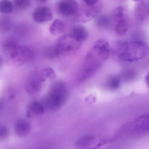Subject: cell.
<instances>
[{"instance_id":"cell-1","label":"cell","mask_w":149,"mask_h":149,"mask_svg":"<svg viewBox=\"0 0 149 149\" xmlns=\"http://www.w3.org/2000/svg\"><path fill=\"white\" fill-rule=\"evenodd\" d=\"M116 51L120 59L128 62L141 60L149 53V45L141 41L128 42L118 41Z\"/></svg>"},{"instance_id":"cell-2","label":"cell","mask_w":149,"mask_h":149,"mask_svg":"<svg viewBox=\"0 0 149 149\" xmlns=\"http://www.w3.org/2000/svg\"><path fill=\"white\" fill-rule=\"evenodd\" d=\"M68 96L69 90L67 85L62 81L55 82L52 86L42 102L45 111L49 113L58 111L67 101Z\"/></svg>"},{"instance_id":"cell-3","label":"cell","mask_w":149,"mask_h":149,"mask_svg":"<svg viewBox=\"0 0 149 149\" xmlns=\"http://www.w3.org/2000/svg\"><path fill=\"white\" fill-rule=\"evenodd\" d=\"M81 46L70 34L64 35L58 39L52 52V55L57 57L69 56L75 53Z\"/></svg>"},{"instance_id":"cell-4","label":"cell","mask_w":149,"mask_h":149,"mask_svg":"<svg viewBox=\"0 0 149 149\" xmlns=\"http://www.w3.org/2000/svg\"><path fill=\"white\" fill-rule=\"evenodd\" d=\"M122 130L123 133L132 136L149 134V114L139 116L132 122L123 127Z\"/></svg>"},{"instance_id":"cell-5","label":"cell","mask_w":149,"mask_h":149,"mask_svg":"<svg viewBox=\"0 0 149 149\" xmlns=\"http://www.w3.org/2000/svg\"><path fill=\"white\" fill-rule=\"evenodd\" d=\"M102 60L93 51L89 52L86 56L81 67L80 80H86L95 74L101 65Z\"/></svg>"},{"instance_id":"cell-6","label":"cell","mask_w":149,"mask_h":149,"mask_svg":"<svg viewBox=\"0 0 149 149\" xmlns=\"http://www.w3.org/2000/svg\"><path fill=\"white\" fill-rule=\"evenodd\" d=\"M33 56V52L30 48L25 46H18L10 55V57L14 63L23 64L30 61Z\"/></svg>"},{"instance_id":"cell-7","label":"cell","mask_w":149,"mask_h":149,"mask_svg":"<svg viewBox=\"0 0 149 149\" xmlns=\"http://www.w3.org/2000/svg\"><path fill=\"white\" fill-rule=\"evenodd\" d=\"M78 8V3L75 0H61L58 6L60 14L65 16L74 15L77 11Z\"/></svg>"},{"instance_id":"cell-8","label":"cell","mask_w":149,"mask_h":149,"mask_svg":"<svg viewBox=\"0 0 149 149\" xmlns=\"http://www.w3.org/2000/svg\"><path fill=\"white\" fill-rule=\"evenodd\" d=\"M92 51L102 60H107L110 54L109 44L105 39H99L95 42Z\"/></svg>"},{"instance_id":"cell-9","label":"cell","mask_w":149,"mask_h":149,"mask_svg":"<svg viewBox=\"0 0 149 149\" xmlns=\"http://www.w3.org/2000/svg\"><path fill=\"white\" fill-rule=\"evenodd\" d=\"M32 17L36 22L41 23L51 21L53 18V15L49 8L39 6L33 11Z\"/></svg>"},{"instance_id":"cell-10","label":"cell","mask_w":149,"mask_h":149,"mask_svg":"<svg viewBox=\"0 0 149 149\" xmlns=\"http://www.w3.org/2000/svg\"><path fill=\"white\" fill-rule=\"evenodd\" d=\"M134 15L140 22L149 20V1H143L137 3L135 7Z\"/></svg>"},{"instance_id":"cell-11","label":"cell","mask_w":149,"mask_h":149,"mask_svg":"<svg viewBox=\"0 0 149 149\" xmlns=\"http://www.w3.org/2000/svg\"><path fill=\"white\" fill-rule=\"evenodd\" d=\"M45 77L43 74L30 80L25 87L26 92L31 94L38 93L41 90L43 83L45 81Z\"/></svg>"},{"instance_id":"cell-12","label":"cell","mask_w":149,"mask_h":149,"mask_svg":"<svg viewBox=\"0 0 149 149\" xmlns=\"http://www.w3.org/2000/svg\"><path fill=\"white\" fill-rule=\"evenodd\" d=\"M45 111V109L42 102L33 101L27 107L26 116L28 118L38 117L42 115Z\"/></svg>"},{"instance_id":"cell-13","label":"cell","mask_w":149,"mask_h":149,"mask_svg":"<svg viewBox=\"0 0 149 149\" xmlns=\"http://www.w3.org/2000/svg\"><path fill=\"white\" fill-rule=\"evenodd\" d=\"M31 126L30 123L25 119H18L16 122L15 130L16 134L20 137L26 136L30 132Z\"/></svg>"},{"instance_id":"cell-14","label":"cell","mask_w":149,"mask_h":149,"mask_svg":"<svg viewBox=\"0 0 149 149\" xmlns=\"http://www.w3.org/2000/svg\"><path fill=\"white\" fill-rule=\"evenodd\" d=\"M70 35L76 41L80 43L86 41L88 37L86 29L81 25H78L74 27L72 30Z\"/></svg>"},{"instance_id":"cell-15","label":"cell","mask_w":149,"mask_h":149,"mask_svg":"<svg viewBox=\"0 0 149 149\" xmlns=\"http://www.w3.org/2000/svg\"><path fill=\"white\" fill-rule=\"evenodd\" d=\"M95 141V137L92 135L83 136L76 141L75 147L78 149L87 148L94 143Z\"/></svg>"},{"instance_id":"cell-16","label":"cell","mask_w":149,"mask_h":149,"mask_svg":"<svg viewBox=\"0 0 149 149\" xmlns=\"http://www.w3.org/2000/svg\"><path fill=\"white\" fill-rule=\"evenodd\" d=\"M65 28V24L62 20L55 19L50 26L49 31L52 35L57 36L64 32Z\"/></svg>"},{"instance_id":"cell-17","label":"cell","mask_w":149,"mask_h":149,"mask_svg":"<svg viewBox=\"0 0 149 149\" xmlns=\"http://www.w3.org/2000/svg\"><path fill=\"white\" fill-rule=\"evenodd\" d=\"M127 10L123 6L116 8L113 12V17L116 23L127 22Z\"/></svg>"},{"instance_id":"cell-18","label":"cell","mask_w":149,"mask_h":149,"mask_svg":"<svg viewBox=\"0 0 149 149\" xmlns=\"http://www.w3.org/2000/svg\"><path fill=\"white\" fill-rule=\"evenodd\" d=\"M2 46L4 52L10 55L18 47V45L15 38H9L3 41Z\"/></svg>"},{"instance_id":"cell-19","label":"cell","mask_w":149,"mask_h":149,"mask_svg":"<svg viewBox=\"0 0 149 149\" xmlns=\"http://www.w3.org/2000/svg\"><path fill=\"white\" fill-rule=\"evenodd\" d=\"M121 79L118 76H112L108 79L107 87L111 90H115L120 86Z\"/></svg>"},{"instance_id":"cell-20","label":"cell","mask_w":149,"mask_h":149,"mask_svg":"<svg viewBox=\"0 0 149 149\" xmlns=\"http://www.w3.org/2000/svg\"><path fill=\"white\" fill-rule=\"evenodd\" d=\"M11 27V22L8 17H0V33H5L9 31Z\"/></svg>"},{"instance_id":"cell-21","label":"cell","mask_w":149,"mask_h":149,"mask_svg":"<svg viewBox=\"0 0 149 149\" xmlns=\"http://www.w3.org/2000/svg\"><path fill=\"white\" fill-rule=\"evenodd\" d=\"M12 3L9 0H2L0 1V12L4 14L10 13L13 10Z\"/></svg>"},{"instance_id":"cell-22","label":"cell","mask_w":149,"mask_h":149,"mask_svg":"<svg viewBox=\"0 0 149 149\" xmlns=\"http://www.w3.org/2000/svg\"><path fill=\"white\" fill-rule=\"evenodd\" d=\"M116 33L119 36L125 35L127 30V22L117 23L115 29Z\"/></svg>"},{"instance_id":"cell-23","label":"cell","mask_w":149,"mask_h":149,"mask_svg":"<svg viewBox=\"0 0 149 149\" xmlns=\"http://www.w3.org/2000/svg\"><path fill=\"white\" fill-rule=\"evenodd\" d=\"M95 23L99 28H105L109 24V20L106 16L102 15L96 17Z\"/></svg>"},{"instance_id":"cell-24","label":"cell","mask_w":149,"mask_h":149,"mask_svg":"<svg viewBox=\"0 0 149 149\" xmlns=\"http://www.w3.org/2000/svg\"><path fill=\"white\" fill-rule=\"evenodd\" d=\"M16 6L20 9L28 8L31 4V0H14Z\"/></svg>"},{"instance_id":"cell-25","label":"cell","mask_w":149,"mask_h":149,"mask_svg":"<svg viewBox=\"0 0 149 149\" xmlns=\"http://www.w3.org/2000/svg\"><path fill=\"white\" fill-rule=\"evenodd\" d=\"M42 74L45 78L53 79L56 77V74L55 71L51 67H46L43 70Z\"/></svg>"},{"instance_id":"cell-26","label":"cell","mask_w":149,"mask_h":149,"mask_svg":"<svg viewBox=\"0 0 149 149\" xmlns=\"http://www.w3.org/2000/svg\"><path fill=\"white\" fill-rule=\"evenodd\" d=\"M9 135V131L8 129L4 126L0 125V141L8 139Z\"/></svg>"},{"instance_id":"cell-27","label":"cell","mask_w":149,"mask_h":149,"mask_svg":"<svg viewBox=\"0 0 149 149\" xmlns=\"http://www.w3.org/2000/svg\"><path fill=\"white\" fill-rule=\"evenodd\" d=\"M127 72H124L123 74V79H132L135 76V74L132 71L127 70Z\"/></svg>"},{"instance_id":"cell-28","label":"cell","mask_w":149,"mask_h":149,"mask_svg":"<svg viewBox=\"0 0 149 149\" xmlns=\"http://www.w3.org/2000/svg\"><path fill=\"white\" fill-rule=\"evenodd\" d=\"M85 3L89 6H93L98 2L99 0H83Z\"/></svg>"},{"instance_id":"cell-29","label":"cell","mask_w":149,"mask_h":149,"mask_svg":"<svg viewBox=\"0 0 149 149\" xmlns=\"http://www.w3.org/2000/svg\"><path fill=\"white\" fill-rule=\"evenodd\" d=\"M145 81L147 86L149 87V73L145 77Z\"/></svg>"},{"instance_id":"cell-30","label":"cell","mask_w":149,"mask_h":149,"mask_svg":"<svg viewBox=\"0 0 149 149\" xmlns=\"http://www.w3.org/2000/svg\"><path fill=\"white\" fill-rule=\"evenodd\" d=\"M3 105H4V102H3V100L0 98V111L2 109Z\"/></svg>"},{"instance_id":"cell-31","label":"cell","mask_w":149,"mask_h":149,"mask_svg":"<svg viewBox=\"0 0 149 149\" xmlns=\"http://www.w3.org/2000/svg\"><path fill=\"white\" fill-rule=\"evenodd\" d=\"M3 63H4V60L2 57L0 55V67H1L3 65Z\"/></svg>"},{"instance_id":"cell-32","label":"cell","mask_w":149,"mask_h":149,"mask_svg":"<svg viewBox=\"0 0 149 149\" xmlns=\"http://www.w3.org/2000/svg\"><path fill=\"white\" fill-rule=\"evenodd\" d=\"M38 2L41 3H43L45 2L47 0H36Z\"/></svg>"},{"instance_id":"cell-33","label":"cell","mask_w":149,"mask_h":149,"mask_svg":"<svg viewBox=\"0 0 149 149\" xmlns=\"http://www.w3.org/2000/svg\"><path fill=\"white\" fill-rule=\"evenodd\" d=\"M133 1H141V0H133Z\"/></svg>"},{"instance_id":"cell-34","label":"cell","mask_w":149,"mask_h":149,"mask_svg":"<svg viewBox=\"0 0 149 149\" xmlns=\"http://www.w3.org/2000/svg\"></svg>"}]
</instances>
